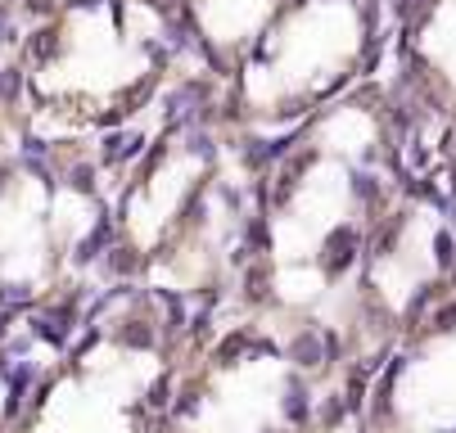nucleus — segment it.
Returning <instances> with one entry per match:
<instances>
[{"instance_id":"f257e3e1","label":"nucleus","mask_w":456,"mask_h":433,"mask_svg":"<svg viewBox=\"0 0 456 433\" xmlns=\"http://www.w3.org/2000/svg\"><path fill=\"white\" fill-rule=\"evenodd\" d=\"M357 249H361L357 226H339L335 235L326 239V249H321V267H326V275H344V271L357 262Z\"/></svg>"},{"instance_id":"f03ea898","label":"nucleus","mask_w":456,"mask_h":433,"mask_svg":"<svg viewBox=\"0 0 456 433\" xmlns=\"http://www.w3.org/2000/svg\"><path fill=\"white\" fill-rule=\"evenodd\" d=\"M68 307H59V312H50V316H36L32 321V334L41 338V343H55V347H64L68 343Z\"/></svg>"},{"instance_id":"7ed1b4c3","label":"nucleus","mask_w":456,"mask_h":433,"mask_svg":"<svg viewBox=\"0 0 456 433\" xmlns=\"http://www.w3.org/2000/svg\"><path fill=\"white\" fill-rule=\"evenodd\" d=\"M141 149H145V136H141V131L113 136V140L104 145V162H131V158H141Z\"/></svg>"},{"instance_id":"20e7f679","label":"nucleus","mask_w":456,"mask_h":433,"mask_svg":"<svg viewBox=\"0 0 456 433\" xmlns=\"http://www.w3.org/2000/svg\"><path fill=\"white\" fill-rule=\"evenodd\" d=\"M289 357H293V366H303V370L326 366V352H321V338H316V334H298L293 347H289Z\"/></svg>"},{"instance_id":"39448f33","label":"nucleus","mask_w":456,"mask_h":433,"mask_svg":"<svg viewBox=\"0 0 456 433\" xmlns=\"http://www.w3.org/2000/svg\"><path fill=\"white\" fill-rule=\"evenodd\" d=\"M113 239V230H109V221H99L95 226V235H86L82 244H77V262H91V258H99V249Z\"/></svg>"},{"instance_id":"423d86ee","label":"nucleus","mask_w":456,"mask_h":433,"mask_svg":"<svg viewBox=\"0 0 456 433\" xmlns=\"http://www.w3.org/2000/svg\"><path fill=\"white\" fill-rule=\"evenodd\" d=\"M19 90H23V73H19V68H5V73H0V99H5V104H14V99H19Z\"/></svg>"},{"instance_id":"0eeeda50","label":"nucleus","mask_w":456,"mask_h":433,"mask_svg":"<svg viewBox=\"0 0 456 433\" xmlns=\"http://www.w3.org/2000/svg\"><path fill=\"white\" fill-rule=\"evenodd\" d=\"M285 415H289L293 424H303V420H307V401H303V388H298V384H289V401H285Z\"/></svg>"},{"instance_id":"6e6552de","label":"nucleus","mask_w":456,"mask_h":433,"mask_svg":"<svg viewBox=\"0 0 456 433\" xmlns=\"http://www.w3.org/2000/svg\"><path fill=\"white\" fill-rule=\"evenodd\" d=\"M118 338H122V343H131V347H149V343H154V334L145 330V325H136V321H131V325H122V330H118Z\"/></svg>"},{"instance_id":"1a4fd4ad","label":"nucleus","mask_w":456,"mask_h":433,"mask_svg":"<svg viewBox=\"0 0 456 433\" xmlns=\"http://www.w3.org/2000/svg\"><path fill=\"white\" fill-rule=\"evenodd\" d=\"M109 271H113V275H131V271H136V253H131V249H113Z\"/></svg>"},{"instance_id":"9d476101","label":"nucleus","mask_w":456,"mask_h":433,"mask_svg":"<svg viewBox=\"0 0 456 433\" xmlns=\"http://www.w3.org/2000/svg\"><path fill=\"white\" fill-rule=\"evenodd\" d=\"M73 190L91 195V190H95V172H91V167H77V172H73Z\"/></svg>"},{"instance_id":"9b49d317","label":"nucleus","mask_w":456,"mask_h":433,"mask_svg":"<svg viewBox=\"0 0 456 433\" xmlns=\"http://www.w3.org/2000/svg\"><path fill=\"white\" fill-rule=\"evenodd\" d=\"M190 153L195 158H213V140L208 136H190Z\"/></svg>"},{"instance_id":"f8f14e48","label":"nucleus","mask_w":456,"mask_h":433,"mask_svg":"<svg viewBox=\"0 0 456 433\" xmlns=\"http://www.w3.org/2000/svg\"><path fill=\"white\" fill-rule=\"evenodd\" d=\"M239 347H244V334L226 338V347H221V366H230V357H239Z\"/></svg>"},{"instance_id":"ddd939ff","label":"nucleus","mask_w":456,"mask_h":433,"mask_svg":"<svg viewBox=\"0 0 456 433\" xmlns=\"http://www.w3.org/2000/svg\"><path fill=\"white\" fill-rule=\"evenodd\" d=\"M149 401H154V406H163V401H167V379H163V384H154V388H149Z\"/></svg>"},{"instance_id":"4468645a","label":"nucleus","mask_w":456,"mask_h":433,"mask_svg":"<svg viewBox=\"0 0 456 433\" xmlns=\"http://www.w3.org/2000/svg\"><path fill=\"white\" fill-rule=\"evenodd\" d=\"M5 330H10V325H5V316H0V338H5Z\"/></svg>"},{"instance_id":"2eb2a0df","label":"nucleus","mask_w":456,"mask_h":433,"mask_svg":"<svg viewBox=\"0 0 456 433\" xmlns=\"http://www.w3.org/2000/svg\"><path fill=\"white\" fill-rule=\"evenodd\" d=\"M0 303H5V284H0Z\"/></svg>"}]
</instances>
